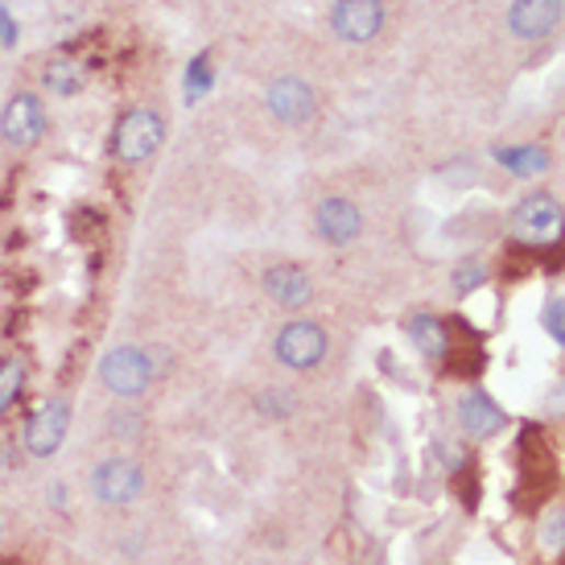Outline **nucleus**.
<instances>
[{
  "label": "nucleus",
  "mask_w": 565,
  "mask_h": 565,
  "mask_svg": "<svg viewBox=\"0 0 565 565\" xmlns=\"http://www.w3.org/2000/svg\"><path fill=\"white\" fill-rule=\"evenodd\" d=\"M161 140H166V116L154 108H128L112 128V154L124 166H140L161 149Z\"/></svg>",
  "instance_id": "nucleus-1"
},
{
  "label": "nucleus",
  "mask_w": 565,
  "mask_h": 565,
  "mask_svg": "<svg viewBox=\"0 0 565 565\" xmlns=\"http://www.w3.org/2000/svg\"><path fill=\"white\" fill-rule=\"evenodd\" d=\"M516 244H529V248H549L565 236V211L553 194H529L520 199L508 219Z\"/></svg>",
  "instance_id": "nucleus-2"
},
{
  "label": "nucleus",
  "mask_w": 565,
  "mask_h": 565,
  "mask_svg": "<svg viewBox=\"0 0 565 565\" xmlns=\"http://www.w3.org/2000/svg\"><path fill=\"white\" fill-rule=\"evenodd\" d=\"M326 330L318 323H309V318H293L276 330V343H273V355L281 368H290V372H314L318 363L326 360Z\"/></svg>",
  "instance_id": "nucleus-3"
},
{
  "label": "nucleus",
  "mask_w": 565,
  "mask_h": 565,
  "mask_svg": "<svg viewBox=\"0 0 565 565\" xmlns=\"http://www.w3.org/2000/svg\"><path fill=\"white\" fill-rule=\"evenodd\" d=\"M46 128H50V116H46L42 95H34V91H18L0 112V140L9 149H18V154L34 149L37 140L46 137Z\"/></svg>",
  "instance_id": "nucleus-4"
},
{
  "label": "nucleus",
  "mask_w": 565,
  "mask_h": 565,
  "mask_svg": "<svg viewBox=\"0 0 565 565\" xmlns=\"http://www.w3.org/2000/svg\"><path fill=\"white\" fill-rule=\"evenodd\" d=\"M100 380L112 396H128L133 400V396H140L154 384V360L140 347H112L100 360Z\"/></svg>",
  "instance_id": "nucleus-5"
},
{
  "label": "nucleus",
  "mask_w": 565,
  "mask_h": 565,
  "mask_svg": "<svg viewBox=\"0 0 565 565\" xmlns=\"http://www.w3.org/2000/svg\"><path fill=\"white\" fill-rule=\"evenodd\" d=\"M67 429H70V405L63 396H50V400H42L30 413V421L21 429V445H25L30 459H54L63 450V442H67Z\"/></svg>",
  "instance_id": "nucleus-6"
},
{
  "label": "nucleus",
  "mask_w": 565,
  "mask_h": 565,
  "mask_svg": "<svg viewBox=\"0 0 565 565\" xmlns=\"http://www.w3.org/2000/svg\"><path fill=\"white\" fill-rule=\"evenodd\" d=\"M330 30L347 46H368L384 30V0H335Z\"/></svg>",
  "instance_id": "nucleus-7"
},
{
  "label": "nucleus",
  "mask_w": 565,
  "mask_h": 565,
  "mask_svg": "<svg viewBox=\"0 0 565 565\" xmlns=\"http://www.w3.org/2000/svg\"><path fill=\"white\" fill-rule=\"evenodd\" d=\"M91 491L100 504H112V508H124L145 491V471H140L137 459H108L91 471Z\"/></svg>",
  "instance_id": "nucleus-8"
},
{
  "label": "nucleus",
  "mask_w": 565,
  "mask_h": 565,
  "mask_svg": "<svg viewBox=\"0 0 565 565\" xmlns=\"http://www.w3.org/2000/svg\"><path fill=\"white\" fill-rule=\"evenodd\" d=\"M314 231L330 248H347L363 236V211L347 194H326L323 203L314 206Z\"/></svg>",
  "instance_id": "nucleus-9"
},
{
  "label": "nucleus",
  "mask_w": 565,
  "mask_h": 565,
  "mask_svg": "<svg viewBox=\"0 0 565 565\" xmlns=\"http://www.w3.org/2000/svg\"><path fill=\"white\" fill-rule=\"evenodd\" d=\"M264 108H269L281 124H309L314 121V112H318V95H314V87H309L306 79L285 75V79L269 83V91H264Z\"/></svg>",
  "instance_id": "nucleus-10"
},
{
  "label": "nucleus",
  "mask_w": 565,
  "mask_h": 565,
  "mask_svg": "<svg viewBox=\"0 0 565 565\" xmlns=\"http://www.w3.org/2000/svg\"><path fill=\"white\" fill-rule=\"evenodd\" d=\"M562 0H512L508 9V30H512L520 42H541L557 30L562 21Z\"/></svg>",
  "instance_id": "nucleus-11"
},
{
  "label": "nucleus",
  "mask_w": 565,
  "mask_h": 565,
  "mask_svg": "<svg viewBox=\"0 0 565 565\" xmlns=\"http://www.w3.org/2000/svg\"><path fill=\"white\" fill-rule=\"evenodd\" d=\"M260 285L281 309H306L314 302V281L302 264H273V269H264Z\"/></svg>",
  "instance_id": "nucleus-12"
},
{
  "label": "nucleus",
  "mask_w": 565,
  "mask_h": 565,
  "mask_svg": "<svg viewBox=\"0 0 565 565\" xmlns=\"http://www.w3.org/2000/svg\"><path fill=\"white\" fill-rule=\"evenodd\" d=\"M459 421H463V429L475 438V442H487V438H496L499 429L508 426V417H504V409H499L496 400L487 393H471L459 400Z\"/></svg>",
  "instance_id": "nucleus-13"
},
{
  "label": "nucleus",
  "mask_w": 565,
  "mask_h": 565,
  "mask_svg": "<svg viewBox=\"0 0 565 565\" xmlns=\"http://www.w3.org/2000/svg\"><path fill=\"white\" fill-rule=\"evenodd\" d=\"M87 79H91V70H87V63L75 58V54H58V58H50L46 70H42V83H46V91L58 95V100H75L87 87Z\"/></svg>",
  "instance_id": "nucleus-14"
},
{
  "label": "nucleus",
  "mask_w": 565,
  "mask_h": 565,
  "mask_svg": "<svg viewBox=\"0 0 565 565\" xmlns=\"http://www.w3.org/2000/svg\"><path fill=\"white\" fill-rule=\"evenodd\" d=\"M409 339H413V347L421 351V360H429V363L445 360V351H450V335H445L442 318H433V314H417V318H413Z\"/></svg>",
  "instance_id": "nucleus-15"
},
{
  "label": "nucleus",
  "mask_w": 565,
  "mask_h": 565,
  "mask_svg": "<svg viewBox=\"0 0 565 565\" xmlns=\"http://www.w3.org/2000/svg\"><path fill=\"white\" fill-rule=\"evenodd\" d=\"M25 380H30V368H25V360H0V417L4 413H13V405L21 400V393H25Z\"/></svg>",
  "instance_id": "nucleus-16"
},
{
  "label": "nucleus",
  "mask_w": 565,
  "mask_h": 565,
  "mask_svg": "<svg viewBox=\"0 0 565 565\" xmlns=\"http://www.w3.org/2000/svg\"><path fill=\"white\" fill-rule=\"evenodd\" d=\"M499 161H504L516 178H529V173H545L549 170V154H545V149H536V145H532V149H504V154H499Z\"/></svg>",
  "instance_id": "nucleus-17"
},
{
  "label": "nucleus",
  "mask_w": 565,
  "mask_h": 565,
  "mask_svg": "<svg viewBox=\"0 0 565 565\" xmlns=\"http://www.w3.org/2000/svg\"><path fill=\"white\" fill-rule=\"evenodd\" d=\"M483 281H487V269H483V260H466V264H459V269H454V290L463 293H475L483 285Z\"/></svg>",
  "instance_id": "nucleus-18"
},
{
  "label": "nucleus",
  "mask_w": 565,
  "mask_h": 565,
  "mask_svg": "<svg viewBox=\"0 0 565 565\" xmlns=\"http://www.w3.org/2000/svg\"><path fill=\"white\" fill-rule=\"evenodd\" d=\"M541 323H545V330L553 335V343L565 347V297H553L545 306V314H541Z\"/></svg>",
  "instance_id": "nucleus-19"
},
{
  "label": "nucleus",
  "mask_w": 565,
  "mask_h": 565,
  "mask_svg": "<svg viewBox=\"0 0 565 565\" xmlns=\"http://www.w3.org/2000/svg\"><path fill=\"white\" fill-rule=\"evenodd\" d=\"M0 46H4V50L18 46V25L9 18V9H0Z\"/></svg>",
  "instance_id": "nucleus-20"
},
{
  "label": "nucleus",
  "mask_w": 565,
  "mask_h": 565,
  "mask_svg": "<svg viewBox=\"0 0 565 565\" xmlns=\"http://www.w3.org/2000/svg\"><path fill=\"white\" fill-rule=\"evenodd\" d=\"M285 393H269L264 400H260V409H269V413H290L293 409V400H281Z\"/></svg>",
  "instance_id": "nucleus-21"
},
{
  "label": "nucleus",
  "mask_w": 565,
  "mask_h": 565,
  "mask_svg": "<svg viewBox=\"0 0 565 565\" xmlns=\"http://www.w3.org/2000/svg\"><path fill=\"white\" fill-rule=\"evenodd\" d=\"M0 541H4V524H0Z\"/></svg>",
  "instance_id": "nucleus-22"
},
{
  "label": "nucleus",
  "mask_w": 565,
  "mask_h": 565,
  "mask_svg": "<svg viewBox=\"0 0 565 565\" xmlns=\"http://www.w3.org/2000/svg\"><path fill=\"white\" fill-rule=\"evenodd\" d=\"M562 4H565V0H562Z\"/></svg>",
  "instance_id": "nucleus-23"
}]
</instances>
